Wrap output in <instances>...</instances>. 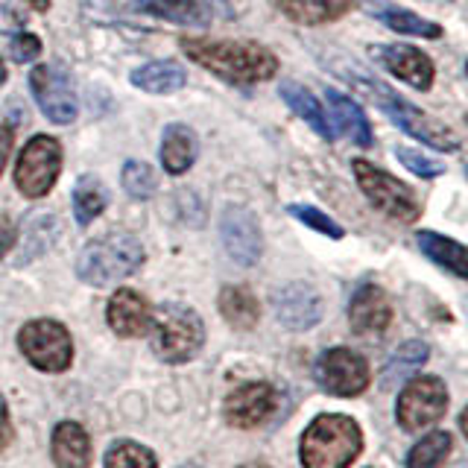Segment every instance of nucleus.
<instances>
[{"instance_id": "obj_11", "label": "nucleus", "mask_w": 468, "mask_h": 468, "mask_svg": "<svg viewBox=\"0 0 468 468\" xmlns=\"http://www.w3.org/2000/svg\"><path fill=\"white\" fill-rule=\"evenodd\" d=\"M29 88L50 123H73L77 121V91H73V80L58 62H44L29 73Z\"/></svg>"}, {"instance_id": "obj_15", "label": "nucleus", "mask_w": 468, "mask_h": 468, "mask_svg": "<svg viewBox=\"0 0 468 468\" xmlns=\"http://www.w3.org/2000/svg\"><path fill=\"white\" fill-rule=\"evenodd\" d=\"M219 234H223L226 255L240 263V267H252L261 258V226L252 211L246 208H226L223 223H219Z\"/></svg>"}, {"instance_id": "obj_25", "label": "nucleus", "mask_w": 468, "mask_h": 468, "mask_svg": "<svg viewBox=\"0 0 468 468\" xmlns=\"http://www.w3.org/2000/svg\"><path fill=\"white\" fill-rule=\"evenodd\" d=\"M416 243L433 263H439V267H445L457 278L468 275V261H465V246L463 243L442 238V234H436V231H416Z\"/></svg>"}, {"instance_id": "obj_30", "label": "nucleus", "mask_w": 468, "mask_h": 468, "mask_svg": "<svg viewBox=\"0 0 468 468\" xmlns=\"http://www.w3.org/2000/svg\"><path fill=\"white\" fill-rule=\"evenodd\" d=\"M451 448H453L451 433L433 431L428 436H421L413 445V451H410V457H407V468H439L448 460Z\"/></svg>"}, {"instance_id": "obj_40", "label": "nucleus", "mask_w": 468, "mask_h": 468, "mask_svg": "<svg viewBox=\"0 0 468 468\" xmlns=\"http://www.w3.org/2000/svg\"><path fill=\"white\" fill-rule=\"evenodd\" d=\"M33 4V9H38V12H48L50 9V0H29Z\"/></svg>"}, {"instance_id": "obj_8", "label": "nucleus", "mask_w": 468, "mask_h": 468, "mask_svg": "<svg viewBox=\"0 0 468 468\" xmlns=\"http://www.w3.org/2000/svg\"><path fill=\"white\" fill-rule=\"evenodd\" d=\"M58 170H62V144L50 135H36L18 155L15 185L24 197L41 199L53 190Z\"/></svg>"}, {"instance_id": "obj_34", "label": "nucleus", "mask_w": 468, "mask_h": 468, "mask_svg": "<svg viewBox=\"0 0 468 468\" xmlns=\"http://www.w3.org/2000/svg\"><path fill=\"white\" fill-rule=\"evenodd\" d=\"M290 214L319 234H328V238H334V240L343 238V226H336L328 214H322L319 208H314V205H290Z\"/></svg>"}, {"instance_id": "obj_3", "label": "nucleus", "mask_w": 468, "mask_h": 468, "mask_svg": "<svg viewBox=\"0 0 468 468\" xmlns=\"http://www.w3.org/2000/svg\"><path fill=\"white\" fill-rule=\"evenodd\" d=\"M144 246L132 234L114 231L88 243L77 258V275L91 287H109L141 270Z\"/></svg>"}, {"instance_id": "obj_37", "label": "nucleus", "mask_w": 468, "mask_h": 468, "mask_svg": "<svg viewBox=\"0 0 468 468\" xmlns=\"http://www.w3.org/2000/svg\"><path fill=\"white\" fill-rule=\"evenodd\" d=\"M15 439V428H12V416H9V404L0 395V451H6Z\"/></svg>"}, {"instance_id": "obj_6", "label": "nucleus", "mask_w": 468, "mask_h": 468, "mask_svg": "<svg viewBox=\"0 0 468 468\" xmlns=\"http://www.w3.org/2000/svg\"><path fill=\"white\" fill-rule=\"evenodd\" d=\"M18 348L24 357L41 372L58 375L73 360V343L62 322L56 319H29L18 331Z\"/></svg>"}, {"instance_id": "obj_33", "label": "nucleus", "mask_w": 468, "mask_h": 468, "mask_svg": "<svg viewBox=\"0 0 468 468\" xmlns=\"http://www.w3.org/2000/svg\"><path fill=\"white\" fill-rule=\"evenodd\" d=\"M395 155H399L401 165L410 170V173H416L419 179H436V176H442L445 173V165L442 161H433L428 155H421L419 150H410V146H395Z\"/></svg>"}, {"instance_id": "obj_7", "label": "nucleus", "mask_w": 468, "mask_h": 468, "mask_svg": "<svg viewBox=\"0 0 468 468\" xmlns=\"http://www.w3.org/2000/svg\"><path fill=\"white\" fill-rule=\"evenodd\" d=\"M351 167H355L360 190L369 197L375 208H380L392 219H401V223H416L421 217V205L416 202L413 190H410L404 182H399L395 176H389L387 170H380L363 158H357Z\"/></svg>"}, {"instance_id": "obj_19", "label": "nucleus", "mask_w": 468, "mask_h": 468, "mask_svg": "<svg viewBox=\"0 0 468 468\" xmlns=\"http://www.w3.org/2000/svg\"><path fill=\"white\" fill-rule=\"evenodd\" d=\"M132 6L179 27H208L211 9L199 0H132Z\"/></svg>"}, {"instance_id": "obj_39", "label": "nucleus", "mask_w": 468, "mask_h": 468, "mask_svg": "<svg viewBox=\"0 0 468 468\" xmlns=\"http://www.w3.org/2000/svg\"><path fill=\"white\" fill-rule=\"evenodd\" d=\"M12 141H15V132L12 126H0V173H4L6 161H9V153H12Z\"/></svg>"}, {"instance_id": "obj_17", "label": "nucleus", "mask_w": 468, "mask_h": 468, "mask_svg": "<svg viewBox=\"0 0 468 468\" xmlns=\"http://www.w3.org/2000/svg\"><path fill=\"white\" fill-rule=\"evenodd\" d=\"M348 322L357 334H380L392 322L389 296L375 284H363L348 304Z\"/></svg>"}, {"instance_id": "obj_28", "label": "nucleus", "mask_w": 468, "mask_h": 468, "mask_svg": "<svg viewBox=\"0 0 468 468\" xmlns=\"http://www.w3.org/2000/svg\"><path fill=\"white\" fill-rule=\"evenodd\" d=\"M219 314H223L229 325L252 331L261 319V307L246 287H223V292H219Z\"/></svg>"}, {"instance_id": "obj_32", "label": "nucleus", "mask_w": 468, "mask_h": 468, "mask_svg": "<svg viewBox=\"0 0 468 468\" xmlns=\"http://www.w3.org/2000/svg\"><path fill=\"white\" fill-rule=\"evenodd\" d=\"M155 173L146 161H126L123 165V187L132 199H146L155 194Z\"/></svg>"}, {"instance_id": "obj_22", "label": "nucleus", "mask_w": 468, "mask_h": 468, "mask_svg": "<svg viewBox=\"0 0 468 468\" xmlns=\"http://www.w3.org/2000/svg\"><path fill=\"white\" fill-rule=\"evenodd\" d=\"M366 9H369L380 24H387L389 29L401 36H421V38H442V27L433 21H424L421 15H413L407 9L389 6L387 0H366Z\"/></svg>"}, {"instance_id": "obj_1", "label": "nucleus", "mask_w": 468, "mask_h": 468, "mask_svg": "<svg viewBox=\"0 0 468 468\" xmlns=\"http://www.w3.org/2000/svg\"><path fill=\"white\" fill-rule=\"evenodd\" d=\"M182 50L190 62L217 73L234 85H255L275 77L278 58L255 41H223V38H182Z\"/></svg>"}, {"instance_id": "obj_42", "label": "nucleus", "mask_w": 468, "mask_h": 468, "mask_svg": "<svg viewBox=\"0 0 468 468\" xmlns=\"http://www.w3.org/2000/svg\"><path fill=\"white\" fill-rule=\"evenodd\" d=\"M240 468H270L267 463H249V465H240Z\"/></svg>"}, {"instance_id": "obj_10", "label": "nucleus", "mask_w": 468, "mask_h": 468, "mask_svg": "<svg viewBox=\"0 0 468 468\" xmlns=\"http://www.w3.org/2000/svg\"><path fill=\"white\" fill-rule=\"evenodd\" d=\"M316 384L325 389L328 395L336 399H355L366 387H369L372 372L369 363L363 360V355L351 348H328L322 351L316 366H314Z\"/></svg>"}, {"instance_id": "obj_14", "label": "nucleus", "mask_w": 468, "mask_h": 468, "mask_svg": "<svg viewBox=\"0 0 468 468\" xmlns=\"http://www.w3.org/2000/svg\"><path fill=\"white\" fill-rule=\"evenodd\" d=\"M372 56L392 77L419 88V91H428L433 85V62L413 44H378V48H372Z\"/></svg>"}, {"instance_id": "obj_9", "label": "nucleus", "mask_w": 468, "mask_h": 468, "mask_svg": "<svg viewBox=\"0 0 468 468\" xmlns=\"http://www.w3.org/2000/svg\"><path fill=\"white\" fill-rule=\"evenodd\" d=\"M448 410V387L442 378L436 375H419L401 389L399 395V407H395V416L404 431L416 433L421 428H431L439 419L445 416Z\"/></svg>"}, {"instance_id": "obj_23", "label": "nucleus", "mask_w": 468, "mask_h": 468, "mask_svg": "<svg viewBox=\"0 0 468 468\" xmlns=\"http://www.w3.org/2000/svg\"><path fill=\"white\" fill-rule=\"evenodd\" d=\"M278 94L292 109V114L302 117V121L311 126L319 138H334V132L328 129V121H325V109L319 106V100L307 91L304 85L299 82H282L278 85Z\"/></svg>"}, {"instance_id": "obj_38", "label": "nucleus", "mask_w": 468, "mask_h": 468, "mask_svg": "<svg viewBox=\"0 0 468 468\" xmlns=\"http://www.w3.org/2000/svg\"><path fill=\"white\" fill-rule=\"evenodd\" d=\"M15 238H18V234H15L12 219L6 214H0V258H4L9 249L15 246Z\"/></svg>"}, {"instance_id": "obj_21", "label": "nucleus", "mask_w": 468, "mask_h": 468, "mask_svg": "<svg viewBox=\"0 0 468 468\" xmlns=\"http://www.w3.org/2000/svg\"><path fill=\"white\" fill-rule=\"evenodd\" d=\"M325 100H328V109L334 114V121H336V129H340L346 138L355 141L357 146H372V141H375L372 126H369V121H366V114L357 102L346 94H340V91H334V88H328Z\"/></svg>"}, {"instance_id": "obj_41", "label": "nucleus", "mask_w": 468, "mask_h": 468, "mask_svg": "<svg viewBox=\"0 0 468 468\" xmlns=\"http://www.w3.org/2000/svg\"><path fill=\"white\" fill-rule=\"evenodd\" d=\"M6 82V65H4V58H0V85Z\"/></svg>"}, {"instance_id": "obj_5", "label": "nucleus", "mask_w": 468, "mask_h": 468, "mask_svg": "<svg viewBox=\"0 0 468 468\" xmlns=\"http://www.w3.org/2000/svg\"><path fill=\"white\" fill-rule=\"evenodd\" d=\"M357 88H360L366 97H372L378 102V109L384 112L395 126L404 129L407 135H413V138H419V141H424L428 146H433V150H442V153H453L460 146V141L453 138V132L448 126L436 123L433 117H428L421 109H416L413 102H407L404 97L389 91L384 82L369 80V77H360L357 80Z\"/></svg>"}, {"instance_id": "obj_43", "label": "nucleus", "mask_w": 468, "mask_h": 468, "mask_svg": "<svg viewBox=\"0 0 468 468\" xmlns=\"http://www.w3.org/2000/svg\"><path fill=\"white\" fill-rule=\"evenodd\" d=\"M182 468H197V465H182Z\"/></svg>"}, {"instance_id": "obj_20", "label": "nucleus", "mask_w": 468, "mask_h": 468, "mask_svg": "<svg viewBox=\"0 0 468 468\" xmlns=\"http://www.w3.org/2000/svg\"><path fill=\"white\" fill-rule=\"evenodd\" d=\"M197 161V138L185 123H170L161 135V165L170 176H182Z\"/></svg>"}, {"instance_id": "obj_13", "label": "nucleus", "mask_w": 468, "mask_h": 468, "mask_svg": "<svg viewBox=\"0 0 468 468\" xmlns=\"http://www.w3.org/2000/svg\"><path fill=\"white\" fill-rule=\"evenodd\" d=\"M275 319L290 331H307L322 319V296L304 282H292L272 296Z\"/></svg>"}, {"instance_id": "obj_27", "label": "nucleus", "mask_w": 468, "mask_h": 468, "mask_svg": "<svg viewBox=\"0 0 468 468\" xmlns=\"http://www.w3.org/2000/svg\"><path fill=\"white\" fill-rule=\"evenodd\" d=\"M428 346H424L421 340H407L404 346H399L392 351V357L387 360L384 372H380V387L384 389H392L399 387L401 380H407L410 375H416L424 360H428Z\"/></svg>"}, {"instance_id": "obj_18", "label": "nucleus", "mask_w": 468, "mask_h": 468, "mask_svg": "<svg viewBox=\"0 0 468 468\" xmlns=\"http://www.w3.org/2000/svg\"><path fill=\"white\" fill-rule=\"evenodd\" d=\"M50 453L56 468H91L94 451L91 439L77 421H58L53 439H50Z\"/></svg>"}, {"instance_id": "obj_12", "label": "nucleus", "mask_w": 468, "mask_h": 468, "mask_svg": "<svg viewBox=\"0 0 468 468\" xmlns=\"http://www.w3.org/2000/svg\"><path fill=\"white\" fill-rule=\"evenodd\" d=\"M278 392L270 384H243L234 389L226 404H223V416L231 428H258V424L270 421L278 410Z\"/></svg>"}, {"instance_id": "obj_29", "label": "nucleus", "mask_w": 468, "mask_h": 468, "mask_svg": "<svg viewBox=\"0 0 468 468\" xmlns=\"http://www.w3.org/2000/svg\"><path fill=\"white\" fill-rule=\"evenodd\" d=\"M73 214H77V223L80 226H88L94 223V219L106 211L109 205V190L102 187L100 179L94 176H80L77 185H73Z\"/></svg>"}, {"instance_id": "obj_36", "label": "nucleus", "mask_w": 468, "mask_h": 468, "mask_svg": "<svg viewBox=\"0 0 468 468\" xmlns=\"http://www.w3.org/2000/svg\"><path fill=\"white\" fill-rule=\"evenodd\" d=\"M27 24V15L12 4V0H0V33H21Z\"/></svg>"}, {"instance_id": "obj_2", "label": "nucleus", "mask_w": 468, "mask_h": 468, "mask_svg": "<svg viewBox=\"0 0 468 468\" xmlns=\"http://www.w3.org/2000/svg\"><path fill=\"white\" fill-rule=\"evenodd\" d=\"M363 451L360 424L343 413H325L304 431L299 457L304 468H348Z\"/></svg>"}, {"instance_id": "obj_26", "label": "nucleus", "mask_w": 468, "mask_h": 468, "mask_svg": "<svg viewBox=\"0 0 468 468\" xmlns=\"http://www.w3.org/2000/svg\"><path fill=\"white\" fill-rule=\"evenodd\" d=\"M278 6H282V12L290 21L314 27V24L343 18L355 6V0H278Z\"/></svg>"}, {"instance_id": "obj_16", "label": "nucleus", "mask_w": 468, "mask_h": 468, "mask_svg": "<svg viewBox=\"0 0 468 468\" xmlns=\"http://www.w3.org/2000/svg\"><path fill=\"white\" fill-rule=\"evenodd\" d=\"M106 319H109V328L117 334V336H144L150 334V325H153V307L146 302L141 292L135 290H117L114 296L109 299V307H106Z\"/></svg>"}, {"instance_id": "obj_24", "label": "nucleus", "mask_w": 468, "mask_h": 468, "mask_svg": "<svg viewBox=\"0 0 468 468\" xmlns=\"http://www.w3.org/2000/svg\"><path fill=\"white\" fill-rule=\"evenodd\" d=\"M187 73L179 62H150L132 70V85L146 94H173L185 85Z\"/></svg>"}, {"instance_id": "obj_31", "label": "nucleus", "mask_w": 468, "mask_h": 468, "mask_svg": "<svg viewBox=\"0 0 468 468\" xmlns=\"http://www.w3.org/2000/svg\"><path fill=\"white\" fill-rule=\"evenodd\" d=\"M106 468H158L155 453L132 439H121L114 442L106 453Z\"/></svg>"}, {"instance_id": "obj_35", "label": "nucleus", "mask_w": 468, "mask_h": 468, "mask_svg": "<svg viewBox=\"0 0 468 468\" xmlns=\"http://www.w3.org/2000/svg\"><path fill=\"white\" fill-rule=\"evenodd\" d=\"M9 53H12V58L15 62H33V58H38L41 56V38L38 36H33V33H15V38H12V44H9Z\"/></svg>"}, {"instance_id": "obj_4", "label": "nucleus", "mask_w": 468, "mask_h": 468, "mask_svg": "<svg viewBox=\"0 0 468 468\" xmlns=\"http://www.w3.org/2000/svg\"><path fill=\"white\" fill-rule=\"evenodd\" d=\"M153 351L165 363L194 360L205 343V325L187 304H161L153 314Z\"/></svg>"}]
</instances>
